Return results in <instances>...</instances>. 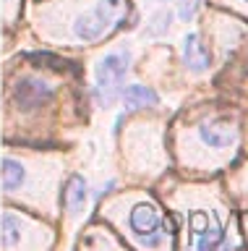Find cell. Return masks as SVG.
Returning a JSON list of instances; mask_svg holds the SVG:
<instances>
[{
    "instance_id": "cell-9",
    "label": "cell",
    "mask_w": 248,
    "mask_h": 251,
    "mask_svg": "<svg viewBox=\"0 0 248 251\" xmlns=\"http://www.w3.org/2000/svg\"><path fill=\"white\" fill-rule=\"evenodd\" d=\"M3 178H5V188H8V191H13V188L21 183V165L13 162V160H5V173H3Z\"/></svg>"
},
{
    "instance_id": "cell-5",
    "label": "cell",
    "mask_w": 248,
    "mask_h": 251,
    "mask_svg": "<svg viewBox=\"0 0 248 251\" xmlns=\"http://www.w3.org/2000/svg\"><path fill=\"white\" fill-rule=\"evenodd\" d=\"M50 97H52V89L47 84H42V81H32V78H26V81H21L16 86V100L24 107H40Z\"/></svg>"
},
{
    "instance_id": "cell-3",
    "label": "cell",
    "mask_w": 248,
    "mask_h": 251,
    "mask_svg": "<svg viewBox=\"0 0 248 251\" xmlns=\"http://www.w3.org/2000/svg\"><path fill=\"white\" fill-rule=\"evenodd\" d=\"M191 233L196 235L193 246L196 249H217L222 246V227L217 220H209L204 212H193L191 215Z\"/></svg>"
},
{
    "instance_id": "cell-10",
    "label": "cell",
    "mask_w": 248,
    "mask_h": 251,
    "mask_svg": "<svg viewBox=\"0 0 248 251\" xmlns=\"http://www.w3.org/2000/svg\"><path fill=\"white\" fill-rule=\"evenodd\" d=\"M193 11H196V3H193V0H183V8H180V16H183V19H191Z\"/></svg>"
},
{
    "instance_id": "cell-7",
    "label": "cell",
    "mask_w": 248,
    "mask_h": 251,
    "mask_svg": "<svg viewBox=\"0 0 248 251\" xmlns=\"http://www.w3.org/2000/svg\"><path fill=\"white\" fill-rule=\"evenodd\" d=\"M123 100H126L128 107H146V105H157V94L152 89H146L141 84H134L128 89H123Z\"/></svg>"
},
{
    "instance_id": "cell-4",
    "label": "cell",
    "mask_w": 248,
    "mask_h": 251,
    "mask_svg": "<svg viewBox=\"0 0 248 251\" xmlns=\"http://www.w3.org/2000/svg\"><path fill=\"white\" fill-rule=\"evenodd\" d=\"M204 144H209L212 149H227L238 141V131L232 128L227 121H209L199 128Z\"/></svg>"
},
{
    "instance_id": "cell-11",
    "label": "cell",
    "mask_w": 248,
    "mask_h": 251,
    "mask_svg": "<svg viewBox=\"0 0 248 251\" xmlns=\"http://www.w3.org/2000/svg\"><path fill=\"white\" fill-rule=\"evenodd\" d=\"M246 3H248V0H246Z\"/></svg>"
},
{
    "instance_id": "cell-8",
    "label": "cell",
    "mask_w": 248,
    "mask_h": 251,
    "mask_svg": "<svg viewBox=\"0 0 248 251\" xmlns=\"http://www.w3.org/2000/svg\"><path fill=\"white\" fill-rule=\"evenodd\" d=\"M68 207H71L73 212L76 209H81V204H84V199H87V191H84V180L79 178V176H73L71 178V183H68Z\"/></svg>"
},
{
    "instance_id": "cell-6",
    "label": "cell",
    "mask_w": 248,
    "mask_h": 251,
    "mask_svg": "<svg viewBox=\"0 0 248 251\" xmlns=\"http://www.w3.org/2000/svg\"><path fill=\"white\" fill-rule=\"evenodd\" d=\"M183 55H185V63H188L193 71L209 68V52H206V47L201 45V39H199L196 34H188V37H185Z\"/></svg>"
},
{
    "instance_id": "cell-1",
    "label": "cell",
    "mask_w": 248,
    "mask_h": 251,
    "mask_svg": "<svg viewBox=\"0 0 248 251\" xmlns=\"http://www.w3.org/2000/svg\"><path fill=\"white\" fill-rule=\"evenodd\" d=\"M126 71H128V55H123V52H110L99 63L97 81H99V92H102L105 102H113L120 94V84H123Z\"/></svg>"
},
{
    "instance_id": "cell-2",
    "label": "cell",
    "mask_w": 248,
    "mask_h": 251,
    "mask_svg": "<svg viewBox=\"0 0 248 251\" xmlns=\"http://www.w3.org/2000/svg\"><path fill=\"white\" fill-rule=\"evenodd\" d=\"M131 227L136 235L144 238V246H162V230H159V215L152 204H138L131 212Z\"/></svg>"
}]
</instances>
